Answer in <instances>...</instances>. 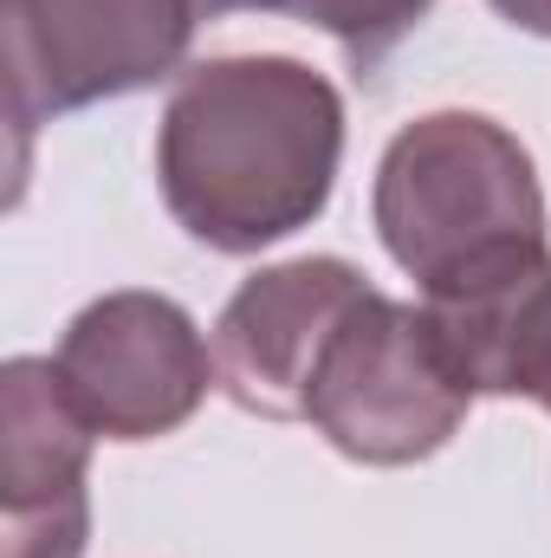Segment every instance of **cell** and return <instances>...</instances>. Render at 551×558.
<instances>
[{
  "instance_id": "6da1fadb",
  "label": "cell",
  "mask_w": 551,
  "mask_h": 558,
  "mask_svg": "<svg viewBox=\"0 0 551 558\" xmlns=\"http://www.w3.org/2000/svg\"><path fill=\"white\" fill-rule=\"evenodd\" d=\"M344 98L285 52L201 59L156 131V182L175 228L215 254H260L311 228L338 189Z\"/></svg>"
},
{
  "instance_id": "7a4b0ae2",
  "label": "cell",
  "mask_w": 551,
  "mask_h": 558,
  "mask_svg": "<svg viewBox=\"0 0 551 558\" xmlns=\"http://www.w3.org/2000/svg\"><path fill=\"white\" fill-rule=\"evenodd\" d=\"M383 254L421 299L467 292L532 254H551L532 149L480 111H428L403 124L370 189Z\"/></svg>"
},
{
  "instance_id": "3957f363",
  "label": "cell",
  "mask_w": 551,
  "mask_h": 558,
  "mask_svg": "<svg viewBox=\"0 0 551 558\" xmlns=\"http://www.w3.org/2000/svg\"><path fill=\"white\" fill-rule=\"evenodd\" d=\"M467 377L448 357L428 305L370 292L331 338L305 422L364 468H409L441 454L467 422Z\"/></svg>"
},
{
  "instance_id": "277c9868",
  "label": "cell",
  "mask_w": 551,
  "mask_h": 558,
  "mask_svg": "<svg viewBox=\"0 0 551 558\" xmlns=\"http://www.w3.org/2000/svg\"><path fill=\"white\" fill-rule=\"evenodd\" d=\"M201 0H7V124L26 131L182 72Z\"/></svg>"
},
{
  "instance_id": "5b68a950",
  "label": "cell",
  "mask_w": 551,
  "mask_h": 558,
  "mask_svg": "<svg viewBox=\"0 0 551 558\" xmlns=\"http://www.w3.org/2000/svg\"><path fill=\"white\" fill-rule=\"evenodd\" d=\"M59 390L105 441H156L201 410L221 377L195 318L162 292H105L59 338Z\"/></svg>"
},
{
  "instance_id": "8992f818",
  "label": "cell",
  "mask_w": 551,
  "mask_h": 558,
  "mask_svg": "<svg viewBox=\"0 0 551 558\" xmlns=\"http://www.w3.org/2000/svg\"><path fill=\"white\" fill-rule=\"evenodd\" d=\"M377 286L338 254H305L279 260L241 279V292L221 305L215 325V371L221 390L254 410V416L292 422L311 403V377L344 331V318L370 299Z\"/></svg>"
},
{
  "instance_id": "52a82bcc",
  "label": "cell",
  "mask_w": 551,
  "mask_h": 558,
  "mask_svg": "<svg viewBox=\"0 0 551 558\" xmlns=\"http://www.w3.org/2000/svg\"><path fill=\"white\" fill-rule=\"evenodd\" d=\"M0 558H85V454L98 435L65 403L46 357H13L0 371Z\"/></svg>"
},
{
  "instance_id": "ba28073f",
  "label": "cell",
  "mask_w": 551,
  "mask_h": 558,
  "mask_svg": "<svg viewBox=\"0 0 551 558\" xmlns=\"http://www.w3.org/2000/svg\"><path fill=\"white\" fill-rule=\"evenodd\" d=\"M421 305L474 397H526L551 410V254Z\"/></svg>"
},
{
  "instance_id": "9c48e42d",
  "label": "cell",
  "mask_w": 551,
  "mask_h": 558,
  "mask_svg": "<svg viewBox=\"0 0 551 558\" xmlns=\"http://www.w3.org/2000/svg\"><path fill=\"white\" fill-rule=\"evenodd\" d=\"M285 13V20H305L318 33H331L344 46V59L357 72H377L415 26L434 13V0H201V13Z\"/></svg>"
}]
</instances>
